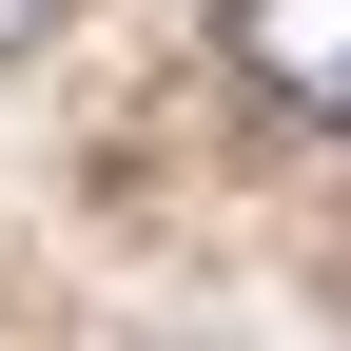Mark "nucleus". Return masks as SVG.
<instances>
[{
    "label": "nucleus",
    "mask_w": 351,
    "mask_h": 351,
    "mask_svg": "<svg viewBox=\"0 0 351 351\" xmlns=\"http://www.w3.org/2000/svg\"><path fill=\"white\" fill-rule=\"evenodd\" d=\"M215 59L274 117H351V0H215Z\"/></svg>",
    "instance_id": "obj_1"
},
{
    "label": "nucleus",
    "mask_w": 351,
    "mask_h": 351,
    "mask_svg": "<svg viewBox=\"0 0 351 351\" xmlns=\"http://www.w3.org/2000/svg\"><path fill=\"white\" fill-rule=\"evenodd\" d=\"M20 39H59V0H0V59H20Z\"/></svg>",
    "instance_id": "obj_2"
}]
</instances>
